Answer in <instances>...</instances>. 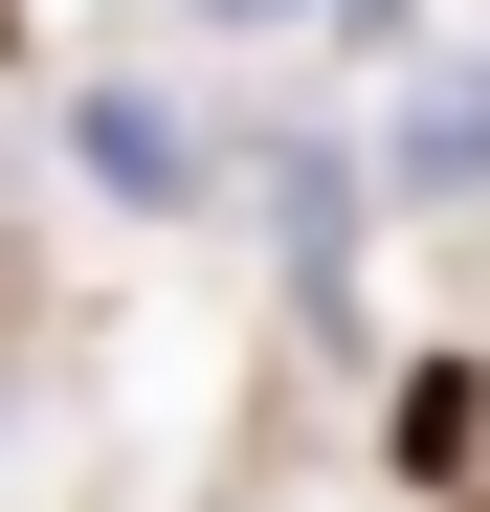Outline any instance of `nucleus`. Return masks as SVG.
I'll return each instance as SVG.
<instances>
[{
  "label": "nucleus",
  "mask_w": 490,
  "mask_h": 512,
  "mask_svg": "<svg viewBox=\"0 0 490 512\" xmlns=\"http://www.w3.org/2000/svg\"><path fill=\"white\" fill-rule=\"evenodd\" d=\"M424 446H446V490L490 512V379H424Z\"/></svg>",
  "instance_id": "obj_1"
}]
</instances>
